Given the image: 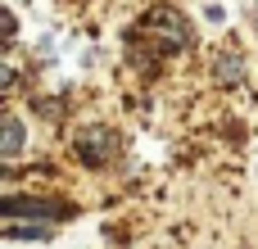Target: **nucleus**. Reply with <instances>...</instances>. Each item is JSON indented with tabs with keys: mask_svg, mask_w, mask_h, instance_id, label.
Listing matches in <instances>:
<instances>
[{
	"mask_svg": "<svg viewBox=\"0 0 258 249\" xmlns=\"http://www.w3.org/2000/svg\"><path fill=\"white\" fill-rule=\"evenodd\" d=\"M141 27H145V36H154V41H159L168 54H177V50L195 45V32H190V23H186L177 9H168V5H159V9H154V14L141 23Z\"/></svg>",
	"mask_w": 258,
	"mask_h": 249,
	"instance_id": "1",
	"label": "nucleus"
},
{
	"mask_svg": "<svg viewBox=\"0 0 258 249\" xmlns=\"http://www.w3.org/2000/svg\"><path fill=\"white\" fill-rule=\"evenodd\" d=\"M113 145H118V141L109 136V127H86V132L77 136V154H82L86 163H104Z\"/></svg>",
	"mask_w": 258,
	"mask_h": 249,
	"instance_id": "2",
	"label": "nucleus"
},
{
	"mask_svg": "<svg viewBox=\"0 0 258 249\" xmlns=\"http://www.w3.org/2000/svg\"><path fill=\"white\" fill-rule=\"evenodd\" d=\"M18 213H32V218H63L68 209L63 204H50V200H23V195H9L5 200V218H18Z\"/></svg>",
	"mask_w": 258,
	"mask_h": 249,
	"instance_id": "3",
	"label": "nucleus"
},
{
	"mask_svg": "<svg viewBox=\"0 0 258 249\" xmlns=\"http://www.w3.org/2000/svg\"><path fill=\"white\" fill-rule=\"evenodd\" d=\"M5 236L9 240H45V236H54V227H50V218H41V222H18V218H9V227H5Z\"/></svg>",
	"mask_w": 258,
	"mask_h": 249,
	"instance_id": "4",
	"label": "nucleus"
},
{
	"mask_svg": "<svg viewBox=\"0 0 258 249\" xmlns=\"http://www.w3.org/2000/svg\"><path fill=\"white\" fill-rule=\"evenodd\" d=\"M0 154H5V159L23 154V122H18V118H5V145H0Z\"/></svg>",
	"mask_w": 258,
	"mask_h": 249,
	"instance_id": "5",
	"label": "nucleus"
},
{
	"mask_svg": "<svg viewBox=\"0 0 258 249\" xmlns=\"http://www.w3.org/2000/svg\"><path fill=\"white\" fill-rule=\"evenodd\" d=\"M222 77H231V82H240V59H222Z\"/></svg>",
	"mask_w": 258,
	"mask_h": 249,
	"instance_id": "6",
	"label": "nucleus"
}]
</instances>
